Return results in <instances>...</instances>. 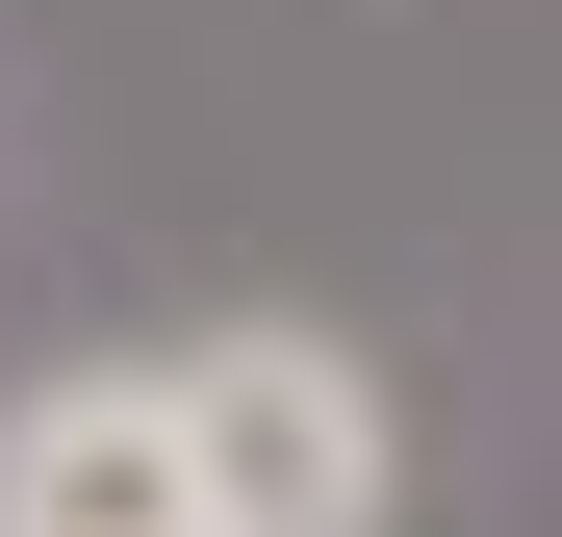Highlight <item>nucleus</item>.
<instances>
[{
	"label": "nucleus",
	"mask_w": 562,
	"mask_h": 537,
	"mask_svg": "<svg viewBox=\"0 0 562 537\" xmlns=\"http://www.w3.org/2000/svg\"><path fill=\"white\" fill-rule=\"evenodd\" d=\"M154 410H179L205 537H384V486H409V435L333 333H205V358H154Z\"/></svg>",
	"instance_id": "obj_1"
},
{
	"label": "nucleus",
	"mask_w": 562,
	"mask_h": 537,
	"mask_svg": "<svg viewBox=\"0 0 562 537\" xmlns=\"http://www.w3.org/2000/svg\"><path fill=\"white\" fill-rule=\"evenodd\" d=\"M0 537H205L154 358H77V384H26V410H0Z\"/></svg>",
	"instance_id": "obj_2"
}]
</instances>
